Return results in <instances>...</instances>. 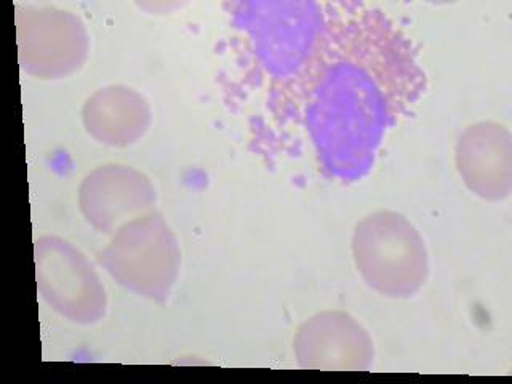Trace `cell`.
Listing matches in <instances>:
<instances>
[{
  "mask_svg": "<svg viewBox=\"0 0 512 384\" xmlns=\"http://www.w3.org/2000/svg\"><path fill=\"white\" fill-rule=\"evenodd\" d=\"M37 290L45 303L69 322L96 324L108 308V296L87 256L68 240L44 236L34 244Z\"/></svg>",
  "mask_w": 512,
  "mask_h": 384,
  "instance_id": "5b68a950",
  "label": "cell"
},
{
  "mask_svg": "<svg viewBox=\"0 0 512 384\" xmlns=\"http://www.w3.org/2000/svg\"><path fill=\"white\" fill-rule=\"evenodd\" d=\"M156 189L144 173L127 165L108 164L85 176L79 208L96 231L114 234L128 221L154 210Z\"/></svg>",
  "mask_w": 512,
  "mask_h": 384,
  "instance_id": "ba28073f",
  "label": "cell"
},
{
  "mask_svg": "<svg viewBox=\"0 0 512 384\" xmlns=\"http://www.w3.org/2000/svg\"><path fill=\"white\" fill-rule=\"evenodd\" d=\"M151 106L141 93L125 85L96 90L82 108V122L93 140L111 148H127L151 127Z\"/></svg>",
  "mask_w": 512,
  "mask_h": 384,
  "instance_id": "30bf717a",
  "label": "cell"
},
{
  "mask_svg": "<svg viewBox=\"0 0 512 384\" xmlns=\"http://www.w3.org/2000/svg\"><path fill=\"white\" fill-rule=\"evenodd\" d=\"M327 23L324 42L298 77H308L304 124L325 172L367 175L384 133L421 95L412 45L381 12Z\"/></svg>",
  "mask_w": 512,
  "mask_h": 384,
  "instance_id": "6da1fadb",
  "label": "cell"
},
{
  "mask_svg": "<svg viewBox=\"0 0 512 384\" xmlns=\"http://www.w3.org/2000/svg\"><path fill=\"white\" fill-rule=\"evenodd\" d=\"M100 263L128 292L165 303L180 272V247L162 213L151 210L112 234Z\"/></svg>",
  "mask_w": 512,
  "mask_h": 384,
  "instance_id": "277c9868",
  "label": "cell"
},
{
  "mask_svg": "<svg viewBox=\"0 0 512 384\" xmlns=\"http://www.w3.org/2000/svg\"><path fill=\"white\" fill-rule=\"evenodd\" d=\"M236 23L247 32L261 66L276 79L300 76L324 42L322 5L300 0L245 2Z\"/></svg>",
  "mask_w": 512,
  "mask_h": 384,
  "instance_id": "7a4b0ae2",
  "label": "cell"
},
{
  "mask_svg": "<svg viewBox=\"0 0 512 384\" xmlns=\"http://www.w3.org/2000/svg\"><path fill=\"white\" fill-rule=\"evenodd\" d=\"M456 168L469 191L488 202L512 191V136L496 122L469 125L456 143Z\"/></svg>",
  "mask_w": 512,
  "mask_h": 384,
  "instance_id": "9c48e42d",
  "label": "cell"
},
{
  "mask_svg": "<svg viewBox=\"0 0 512 384\" xmlns=\"http://www.w3.org/2000/svg\"><path fill=\"white\" fill-rule=\"evenodd\" d=\"M352 255L368 287L388 298H410L428 280L423 237L404 215L391 210L372 213L357 224Z\"/></svg>",
  "mask_w": 512,
  "mask_h": 384,
  "instance_id": "3957f363",
  "label": "cell"
},
{
  "mask_svg": "<svg viewBox=\"0 0 512 384\" xmlns=\"http://www.w3.org/2000/svg\"><path fill=\"white\" fill-rule=\"evenodd\" d=\"M21 71L37 79H63L84 66L88 34L71 12L56 7H24L16 13Z\"/></svg>",
  "mask_w": 512,
  "mask_h": 384,
  "instance_id": "8992f818",
  "label": "cell"
},
{
  "mask_svg": "<svg viewBox=\"0 0 512 384\" xmlns=\"http://www.w3.org/2000/svg\"><path fill=\"white\" fill-rule=\"evenodd\" d=\"M301 368L325 372H368L375 348L362 325L346 312L325 311L306 320L293 340Z\"/></svg>",
  "mask_w": 512,
  "mask_h": 384,
  "instance_id": "52a82bcc",
  "label": "cell"
}]
</instances>
